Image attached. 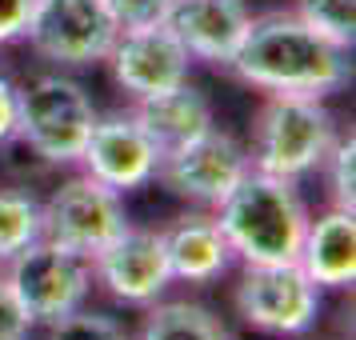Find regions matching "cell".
<instances>
[{
  "instance_id": "6da1fadb",
  "label": "cell",
  "mask_w": 356,
  "mask_h": 340,
  "mask_svg": "<svg viewBox=\"0 0 356 340\" xmlns=\"http://www.w3.org/2000/svg\"><path fill=\"white\" fill-rule=\"evenodd\" d=\"M228 72L264 97H312L324 100L353 81L348 49L312 33L296 13H264L248 20Z\"/></svg>"
},
{
  "instance_id": "7a4b0ae2",
  "label": "cell",
  "mask_w": 356,
  "mask_h": 340,
  "mask_svg": "<svg viewBox=\"0 0 356 340\" xmlns=\"http://www.w3.org/2000/svg\"><path fill=\"white\" fill-rule=\"evenodd\" d=\"M216 225L232 257L244 264H296L308 209L296 193V180L248 168V177L220 200Z\"/></svg>"
},
{
  "instance_id": "3957f363",
  "label": "cell",
  "mask_w": 356,
  "mask_h": 340,
  "mask_svg": "<svg viewBox=\"0 0 356 340\" xmlns=\"http://www.w3.org/2000/svg\"><path fill=\"white\" fill-rule=\"evenodd\" d=\"M337 116L312 97H264L252 116L248 161L257 172L300 180L324 168L337 145Z\"/></svg>"
},
{
  "instance_id": "277c9868",
  "label": "cell",
  "mask_w": 356,
  "mask_h": 340,
  "mask_svg": "<svg viewBox=\"0 0 356 340\" xmlns=\"http://www.w3.org/2000/svg\"><path fill=\"white\" fill-rule=\"evenodd\" d=\"M97 108L81 81L65 72H44L17 88V136L44 164H76L92 132Z\"/></svg>"
},
{
  "instance_id": "5b68a950",
  "label": "cell",
  "mask_w": 356,
  "mask_h": 340,
  "mask_svg": "<svg viewBox=\"0 0 356 340\" xmlns=\"http://www.w3.org/2000/svg\"><path fill=\"white\" fill-rule=\"evenodd\" d=\"M4 280L29 321L52 324L84 308L88 289H92V268H88V260L72 257L68 248L40 236L4 264Z\"/></svg>"
},
{
  "instance_id": "8992f818",
  "label": "cell",
  "mask_w": 356,
  "mask_h": 340,
  "mask_svg": "<svg viewBox=\"0 0 356 340\" xmlns=\"http://www.w3.org/2000/svg\"><path fill=\"white\" fill-rule=\"evenodd\" d=\"M232 305L264 337H300L321 316V289L300 264H244Z\"/></svg>"
},
{
  "instance_id": "52a82bcc",
  "label": "cell",
  "mask_w": 356,
  "mask_h": 340,
  "mask_svg": "<svg viewBox=\"0 0 356 340\" xmlns=\"http://www.w3.org/2000/svg\"><path fill=\"white\" fill-rule=\"evenodd\" d=\"M40 220H44V232H40L44 241L60 244V248H68L72 257H81V260H92L104 244L116 241L129 228L120 193L104 188L88 172L68 177L40 204Z\"/></svg>"
},
{
  "instance_id": "ba28073f",
  "label": "cell",
  "mask_w": 356,
  "mask_h": 340,
  "mask_svg": "<svg viewBox=\"0 0 356 340\" xmlns=\"http://www.w3.org/2000/svg\"><path fill=\"white\" fill-rule=\"evenodd\" d=\"M248 168H252L248 148L232 132L212 124L200 136H193L188 145L168 148L156 164V180L188 204L220 209V200L248 177Z\"/></svg>"
},
{
  "instance_id": "9c48e42d",
  "label": "cell",
  "mask_w": 356,
  "mask_h": 340,
  "mask_svg": "<svg viewBox=\"0 0 356 340\" xmlns=\"http://www.w3.org/2000/svg\"><path fill=\"white\" fill-rule=\"evenodd\" d=\"M116 20L104 0H36L24 40L40 60L60 68L100 65L116 44Z\"/></svg>"
},
{
  "instance_id": "30bf717a",
  "label": "cell",
  "mask_w": 356,
  "mask_h": 340,
  "mask_svg": "<svg viewBox=\"0 0 356 340\" xmlns=\"http://www.w3.org/2000/svg\"><path fill=\"white\" fill-rule=\"evenodd\" d=\"M92 280L108 292L113 300L132 308H148L164 296L172 284V268H168V252H164V236L156 228H124L116 241H108L97 257L88 260Z\"/></svg>"
},
{
  "instance_id": "8fae6325",
  "label": "cell",
  "mask_w": 356,
  "mask_h": 340,
  "mask_svg": "<svg viewBox=\"0 0 356 340\" xmlns=\"http://www.w3.org/2000/svg\"><path fill=\"white\" fill-rule=\"evenodd\" d=\"M76 164L104 188L124 196L156 180L161 148L152 145V136L136 120V113H108L92 120V132H88Z\"/></svg>"
},
{
  "instance_id": "7c38bea8",
  "label": "cell",
  "mask_w": 356,
  "mask_h": 340,
  "mask_svg": "<svg viewBox=\"0 0 356 340\" xmlns=\"http://www.w3.org/2000/svg\"><path fill=\"white\" fill-rule=\"evenodd\" d=\"M104 60L113 68L116 88L129 92L132 104L184 84L188 81V68H193L188 49L180 44V36L164 20L145 24V29H120L113 52Z\"/></svg>"
},
{
  "instance_id": "4fadbf2b",
  "label": "cell",
  "mask_w": 356,
  "mask_h": 340,
  "mask_svg": "<svg viewBox=\"0 0 356 340\" xmlns=\"http://www.w3.org/2000/svg\"><path fill=\"white\" fill-rule=\"evenodd\" d=\"M248 4L244 0H172L164 24L180 36L193 60L228 68L248 33Z\"/></svg>"
},
{
  "instance_id": "5bb4252c",
  "label": "cell",
  "mask_w": 356,
  "mask_h": 340,
  "mask_svg": "<svg viewBox=\"0 0 356 340\" xmlns=\"http://www.w3.org/2000/svg\"><path fill=\"white\" fill-rule=\"evenodd\" d=\"M172 280L184 284H212L232 268V248L212 212H184L161 232Z\"/></svg>"
},
{
  "instance_id": "9a60e30c",
  "label": "cell",
  "mask_w": 356,
  "mask_h": 340,
  "mask_svg": "<svg viewBox=\"0 0 356 340\" xmlns=\"http://www.w3.org/2000/svg\"><path fill=\"white\" fill-rule=\"evenodd\" d=\"M296 264L316 289H353L356 280V216L348 209H328L308 216Z\"/></svg>"
},
{
  "instance_id": "2e32d148",
  "label": "cell",
  "mask_w": 356,
  "mask_h": 340,
  "mask_svg": "<svg viewBox=\"0 0 356 340\" xmlns=\"http://www.w3.org/2000/svg\"><path fill=\"white\" fill-rule=\"evenodd\" d=\"M132 113H136V120L152 136V145L161 148V156L168 148L188 145L193 136H200L204 129L216 124L212 100L200 88H193L188 81L177 84V88H168V92H156V97H148V100H136Z\"/></svg>"
},
{
  "instance_id": "e0dca14e",
  "label": "cell",
  "mask_w": 356,
  "mask_h": 340,
  "mask_svg": "<svg viewBox=\"0 0 356 340\" xmlns=\"http://www.w3.org/2000/svg\"><path fill=\"white\" fill-rule=\"evenodd\" d=\"M136 340H232V332L204 305L168 300V305H148V316Z\"/></svg>"
},
{
  "instance_id": "ac0fdd59",
  "label": "cell",
  "mask_w": 356,
  "mask_h": 340,
  "mask_svg": "<svg viewBox=\"0 0 356 340\" xmlns=\"http://www.w3.org/2000/svg\"><path fill=\"white\" fill-rule=\"evenodd\" d=\"M40 200L24 188H0V264H8L33 241H40Z\"/></svg>"
},
{
  "instance_id": "d6986e66",
  "label": "cell",
  "mask_w": 356,
  "mask_h": 340,
  "mask_svg": "<svg viewBox=\"0 0 356 340\" xmlns=\"http://www.w3.org/2000/svg\"><path fill=\"white\" fill-rule=\"evenodd\" d=\"M296 17L312 33L332 40L337 49H353L356 40V0H296Z\"/></svg>"
},
{
  "instance_id": "ffe728a7",
  "label": "cell",
  "mask_w": 356,
  "mask_h": 340,
  "mask_svg": "<svg viewBox=\"0 0 356 340\" xmlns=\"http://www.w3.org/2000/svg\"><path fill=\"white\" fill-rule=\"evenodd\" d=\"M44 340H132L124 332V324L108 316V312H88V308H76L60 321L49 324V337Z\"/></svg>"
},
{
  "instance_id": "44dd1931",
  "label": "cell",
  "mask_w": 356,
  "mask_h": 340,
  "mask_svg": "<svg viewBox=\"0 0 356 340\" xmlns=\"http://www.w3.org/2000/svg\"><path fill=\"white\" fill-rule=\"evenodd\" d=\"M328 188H332V209H348L356 204V140L340 136L332 152H328Z\"/></svg>"
},
{
  "instance_id": "7402d4cb",
  "label": "cell",
  "mask_w": 356,
  "mask_h": 340,
  "mask_svg": "<svg viewBox=\"0 0 356 340\" xmlns=\"http://www.w3.org/2000/svg\"><path fill=\"white\" fill-rule=\"evenodd\" d=\"M172 0H104L108 17L116 20V29H145L168 17Z\"/></svg>"
},
{
  "instance_id": "603a6c76",
  "label": "cell",
  "mask_w": 356,
  "mask_h": 340,
  "mask_svg": "<svg viewBox=\"0 0 356 340\" xmlns=\"http://www.w3.org/2000/svg\"><path fill=\"white\" fill-rule=\"evenodd\" d=\"M29 328H33V321L24 316V308L17 305V296L0 273V340H29Z\"/></svg>"
},
{
  "instance_id": "cb8c5ba5",
  "label": "cell",
  "mask_w": 356,
  "mask_h": 340,
  "mask_svg": "<svg viewBox=\"0 0 356 340\" xmlns=\"http://www.w3.org/2000/svg\"><path fill=\"white\" fill-rule=\"evenodd\" d=\"M36 0H0V44L24 40Z\"/></svg>"
},
{
  "instance_id": "d4e9b609",
  "label": "cell",
  "mask_w": 356,
  "mask_h": 340,
  "mask_svg": "<svg viewBox=\"0 0 356 340\" xmlns=\"http://www.w3.org/2000/svg\"><path fill=\"white\" fill-rule=\"evenodd\" d=\"M13 129H17V84L0 72V145L13 140Z\"/></svg>"
}]
</instances>
